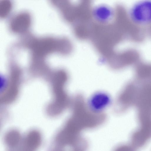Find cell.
<instances>
[{
  "mask_svg": "<svg viewBox=\"0 0 151 151\" xmlns=\"http://www.w3.org/2000/svg\"><path fill=\"white\" fill-rule=\"evenodd\" d=\"M129 12L130 18L134 24L141 26L151 24V0L137 1L132 5Z\"/></svg>",
  "mask_w": 151,
  "mask_h": 151,
  "instance_id": "7a4b0ae2",
  "label": "cell"
},
{
  "mask_svg": "<svg viewBox=\"0 0 151 151\" xmlns=\"http://www.w3.org/2000/svg\"><path fill=\"white\" fill-rule=\"evenodd\" d=\"M4 139L7 146L12 149L19 146L22 142L20 134L16 130H12L7 133Z\"/></svg>",
  "mask_w": 151,
  "mask_h": 151,
  "instance_id": "ba28073f",
  "label": "cell"
},
{
  "mask_svg": "<svg viewBox=\"0 0 151 151\" xmlns=\"http://www.w3.org/2000/svg\"><path fill=\"white\" fill-rule=\"evenodd\" d=\"M112 151H135L133 147L127 144H121L117 145Z\"/></svg>",
  "mask_w": 151,
  "mask_h": 151,
  "instance_id": "30bf717a",
  "label": "cell"
},
{
  "mask_svg": "<svg viewBox=\"0 0 151 151\" xmlns=\"http://www.w3.org/2000/svg\"><path fill=\"white\" fill-rule=\"evenodd\" d=\"M20 45L29 50L32 61L43 62L47 56L54 53L64 52V40L51 36L36 37L29 34L23 36Z\"/></svg>",
  "mask_w": 151,
  "mask_h": 151,
  "instance_id": "6da1fadb",
  "label": "cell"
},
{
  "mask_svg": "<svg viewBox=\"0 0 151 151\" xmlns=\"http://www.w3.org/2000/svg\"><path fill=\"white\" fill-rule=\"evenodd\" d=\"M32 22L30 14L27 12H22L17 14L11 19L9 27L13 33L22 35L28 33Z\"/></svg>",
  "mask_w": 151,
  "mask_h": 151,
  "instance_id": "5b68a950",
  "label": "cell"
},
{
  "mask_svg": "<svg viewBox=\"0 0 151 151\" xmlns=\"http://www.w3.org/2000/svg\"><path fill=\"white\" fill-rule=\"evenodd\" d=\"M41 140V136L39 132L31 131L22 141V147L28 151H35L40 146Z\"/></svg>",
  "mask_w": 151,
  "mask_h": 151,
  "instance_id": "52a82bcc",
  "label": "cell"
},
{
  "mask_svg": "<svg viewBox=\"0 0 151 151\" xmlns=\"http://www.w3.org/2000/svg\"><path fill=\"white\" fill-rule=\"evenodd\" d=\"M139 128L132 135L131 142L137 148L144 146L151 139V115L138 116Z\"/></svg>",
  "mask_w": 151,
  "mask_h": 151,
  "instance_id": "3957f363",
  "label": "cell"
},
{
  "mask_svg": "<svg viewBox=\"0 0 151 151\" xmlns=\"http://www.w3.org/2000/svg\"><path fill=\"white\" fill-rule=\"evenodd\" d=\"M110 101V98L107 94L99 92L93 95L86 104L89 109L93 112L103 113L102 110L109 105Z\"/></svg>",
  "mask_w": 151,
  "mask_h": 151,
  "instance_id": "8992f818",
  "label": "cell"
},
{
  "mask_svg": "<svg viewBox=\"0 0 151 151\" xmlns=\"http://www.w3.org/2000/svg\"><path fill=\"white\" fill-rule=\"evenodd\" d=\"M53 151H88V142L82 134L67 137L55 144Z\"/></svg>",
  "mask_w": 151,
  "mask_h": 151,
  "instance_id": "277c9868",
  "label": "cell"
},
{
  "mask_svg": "<svg viewBox=\"0 0 151 151\" xmlns=\"http://www.w3.org/2000/svg\"><path fill=\"white\" fill-rule=\"evenodd\" d=\"M12 8L11 2L8 0L0 1V17L4 18L10 14Z\"/></svg>",
  "mask_w": 151,
  "mask_h": 151,
  "instance_id": "9c48e42d",
  "label": "cell"
}]
</instances>
